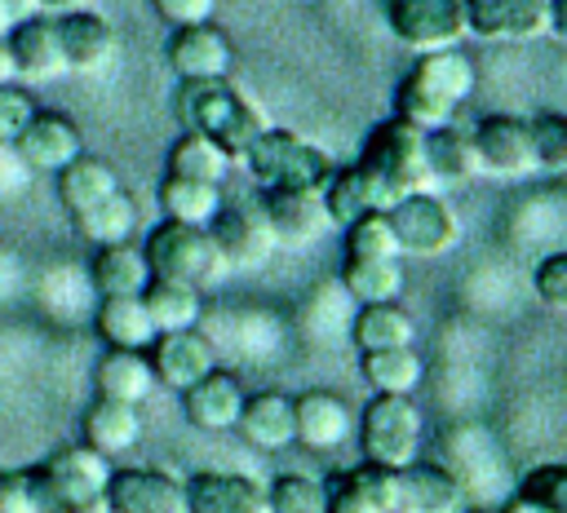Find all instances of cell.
Segmentation results:
<instances>
[{
	"label": "cell",
	"instance_id": "16",
	"mask_svg": "<svg viewBox=\"0 0 567 513\" xmlns=\"http://www.w3.org/2000/svg\"><path fill=\"white\" fill-rule=\"evenodd\" d=\"M4 40H9V57H13V75H22L31 84H44V80H58L66 71L53 13H31V18L13 22L4 31Z\"/></svg>",
	"mask_w": 567,
	"mask_h": 513
},
{
	"label": "cell",
	"instance_id": "5",
	"mask_svg": "<svg viewBox=\"0 0 567 513\" xmlns=\"http://www.w3.org/2000/svg\"><path fill=\"white\" fill-rule=\"evenodd\" d=\"M354 164H363V168H368L394 199L434 186V177H430V159H425V133L412 128V124H403L399 115L381 119V124L368 133L363 155H359Z\"/></svg>",
	"mask_w": 567,
	"mask_h": 513
},
{
	"label": "cell",
	"instance_id": "22",
	"mask_svg": "<svg viewBox=\"0 0 567 513\" xmlns=\"http://www.w3.org/2000/svg\"><path fill=\"white\" fill-rule=\"evenodd\" d=\"M292 429H297L292 442H301L310 451H337L350 438L354 416H350L346 398H337L328 389H306L301 398H292Z\"/></svg>",
	"mask_w": 567,
	"mask_h": 513
},
{
	"label": "cell",
	"instance_id": "25",
	"mask_svg": "<svg viewBox=\"0 0 567 513\" xmlns=\"http://www.w3.org/2000/svg\"><path fill=\"white\" fill-rule=\"evenodd\" d=\"M408 80H416L425 93H434V97H443V102L461 106V102L474 93L478 71H474L470 53H461V44H452V49L421 53V57H416V66L408 71Z\"/></svg>",
	"mask_w": 567,
	"mask_h": 513
},
{
	"label": "cell",
	"instance_id": "38",
	"mask_svg": "<svg viewBox=\"0 0 567 513\" xmlns=\"http://www.w3.org/2000/svg\"><path fill=\"white\" fill-rule=\"evenodd\" d=\"M230 155L213 142V137H204V133H195V128H186L173 146H168V172L173 177H195V181H226V172H230Z\"/></svg>",
	"mask_w": 567,
	"mask_h": 513
},
{
	"label": "cell",
	"instance_id": "47",
	"mask_svg": "<svg viewBox=\"0 0 567 513\" xmlns=\"http://www.w3.org/2000/svg\"><path fill=\"white\" fill-rule=\"evenodd\" d=\"M0 513H40L27 469H4L0 473Z\"/></svg>",
	"mask_w": 567,
	"mask_h": 513
},
{
	"label": "cell",
	"instance_id": "20",
	"mask_svg": "<svg viewBox=\"0 0 567 513\" xmlns=\"http://www.w3.org/2000/svg\"><path fill=\"white\" fill-rule=\"evenodd\" d=\"M319 199H323L328 226H341V230H346L354 217H363V212H385V208L394 203V195H390L363 164L332 168V177L323 181Z\"/></svg>",
	"mask_w": 567,
	"mask_h": 513
},
{
	"label": "cell",
	"instance_id": "24",
	"mask_svg": "<svg viewBox=\"0 0 567 513\" xmlns=\"http://www.w3.org/2000/svg\"><path fill=\"white\" fill-rule=\"evenodd\" d=\"M235 429L244 433V442L261 447V451H284L292 447L297 429H292V398L279 389H261V394H244L239 420Z\"/></svg>",
	"mask_w": 567,
	"mask_h": 513
},
{
	"label": "cell",
	"instance_id": "8",
	"mask_svg": "<svg viewBox=\"0 0 567 513\" xmlns=\"http://www.w3.org/2000/svg\"><path fill=\"white\" fill-rule=\"evenodd\" d=\"M385 22L399 44L412 53H434L461 44L465 31V0H390Z\"/></svg>",
	"mask_w": 567,
	"mask_h": 513
},
{
	"label": "cell",
	"instance_id": "4",
	"mask_svg": "<svg viewBox=\"0 0 567 513\" xmlns=\"http://www.w3.org/2000/svg\"><path fill=\"white\" fill-rule=\"evenodd\" d=\"M244 164H248V172H252V181L261 190H270V186L323 190V181L337 168L315 142H306V137H297L288 128H270V124L252 137V146L244 150Z\"/></svg>",
	"mask_w": 567,
	"mask_h": 513
},
{
	"label": "cell",
	"instance_id": "34",
	"mask_svg": "<svg viewBox=\"0 0 567 513\" xmlns=\"http://www.w3.org/2000/svg\"><path fill=\"white\" fill-rule=\"evenodd\" d=\"M97 336L115 349H146L159 332L142 305V296H102L97 305Z\"/></svg>",
	"mask_w": 567,
	"mask_h": 513
},
{
	"label": "cell",
	"instance_id": "19",
	"mask_svg": "<svg viewBox=\"0 0 567 513\" xmlns=\"http://www.w3.org/2000/svg\"><path fill=\"white\" fill-rule=\"evenodd\" d=\"M58 22V44H62V62L66 71H80V75H93L111 62L115 53V31L102 13L93 9H66V13H53Z\"/></svg>",
	"mask_w": 567,
	"mask_h": 513
},
{
	"label": "cell",
	"instance_id": "27",
	"mask_svg": "<svg viewBox=\"0 0 567 513\" xmlns=\"http://www.w3.org/2000/svg\"><path fill=\"white\" fill-rule=\"evenodd\" d=\"M89 279L97 287V296H137L151 283V265H146V252L133 248L128 239L102 243L93 265H89Z\"/></svg>",
	"mask_w": 567,
	"mask_h": 513
},
{
	"label": "cell",
	"instance_id": "10",
	"mask_svg": "<svg viewBox=\"0 0 567 513\" xmlns=\"http://www.w3.org/2000/svg\"><path fill=\"white\" fill-rule=\"evenodd\" d=\"M102 513H186L182 482L164 469H111L102 491Z\"/></svg>",
	"mask_w": 567,
	"mask_h": 513
},
{
	"label": "cell",
	"instance_id": "53",
	"mask_svg": "<svg viewBox=\"0 0 567 513\" xmlns=\"http://www.w3.org/2000/svg\"><path fill=\"white\" fill-rule=\"evenodd\" d=\"M13 80V57H9V40L0 35V84Z\"/></svg>",
	"mask_w": 567,
	"mask_h": 513
},
{
	"label": "cell",
	"instance_id": "31",
	"mask_svg": "<svg viewBox=\"0 0 567 513\" xmlns=\"http://www.w3.org/2000/svg\"><path fill=\"white\" fill-rule=\"evenodd\" d=\"M97 394L102 398H120V402H142L151 389H155V371H151V358L146 349H106L102 363H97Z\"/></svg>",
	"mask_w": 567,
	"mask_h": 513
},
{
	"label": "cell",
	"instance_id": "46",
	"mask_svg": "<svg viewBox=\"0 0 567 513\" xmlns=\"http://www.w3.org/2000/svg\"><path fill=\"white\" fill-rule=\"evenodd\" d=\"M532 287H536V296H540L549 310H563V305H567V252H549V256L536 265Z\"/></svg>",
	"mask_w": 567,
	"mask_h": 513
},
{
	"label": "cell",
	"instance_id": "7",
	"mask_svg": "<svg viewBox=\"0 0 567 513\" xmlns=\"http://www.w3.org/2000/svg\"><path fill=\"white\" fill-rule=\"evenodd\" d=\"M385 217H390L399 256H443L461 234L456 212L434 190H412V195L394 199L385 208Z\"/></svg>",
	"mask_w": 567,
	"mask_h": 513
},
{
	"label": "cell",
	"instance_id": "50",
	"mask_svg": "<svg viewBox=\"0 0 567 513\" xmlns=\"http://www.w3.org/2000/svg\"><path fill=\"white\" fill-rule=\"evenodd\" d=\"M549 35L554 40L567 35V0H549Z\"/></svg>",
	"mask_w": 567,
	"mask_h": 513
},
{
	"label": "cell",
	"instance_id": "26",
	"mask_svg": "<svg viewBox=\"0 0 567 513\" xmlns=\"http://www.w3.org/2000/svg\"><path fill=\"white\" fill-rule=\"evenodd\" d=\"M142 433V416H137V402H120V398H102L89 407L84 416V447H93L97 456L115 460L124 456Z\"/></svg>",
	"mask_w": 567,
	"mask_h": 513
},
{
	"label": "cell",
	"instance_id": "9",
	"mask_svg": "<svg viewBox=\"0 0 567 513\" xmlns=\"http://www.w3.org/2000/svg\"><path fill=\"white\" fill-rule=\"evenodd\" d=\"M208 234L226 261V270H261L275 256V230L261 212V203H221L208 221Z\"/></svg>",
	"mask_w": 567,
	"mask_h": 513
},
{
	"label": "cell",
	"instance_id": "39",
	"mask_svg": "<svg viewBox=\"0 0 567 513\" xmlns=\"http://www.w3.org/2000/svg\"><path fill=\"white\" fill-rule=\"evenodd\" d=\"M75 221V230L89 239V243H124L133 230H137V203L124 195V186L115 190V195H106V199H97L93 208H84V212H75L71 217Z\"/></svg>",
	"mask_w": 567,
	"mask_h": 513
},
{
	"label": "cell",
	"instance_id": "30",
	"mask_svg": "<svg viewBox=\"0 0 567 513\" xmlns=\"http://www.w3.org/2000/svg\"><path fill=\"white\" fill-rule=\"evenodd\" d=\"M155 332H177V327H195L199 314H204V292L190 287V283H177V279H155L137 292Z\"/></svg>",
	"mask_w": 567,
	"mask_h": 513
},
{
	"label": "cell",
	"instance_id": "13",
	"mask_svg": "<svg viewBox=\"0 0 567 513\" xmlns=\"http://www.w3.org/2000/svg\"><path fill=\"white\" fill-rule=\"evenodd\" d=\"M164 57H168L177 80H221L235 62V49H230L221 27L195 22V27H173Z\"/></svg>",
	"mask_w": 567,
	"mask_h": 513
},
{
	"label": "cell",
	"instance_id": "15",
	"mask_svg": "<svg viewBox=\"0 0 567 513\" xmlns=\"http://www.w3.org/2000/svg\"><path fill=\"white\" fill-rule=\"evenodd\" d=\"M18 155L27 168H40V172H58L66 168L75 155H84V133L71 115L62 111H35L31 124L18 133Z\"/></svg>",
	"mask_w": 567,
	"mask_h": 513
},
{
	"label": "cell",
	"instance_id": "3",
	"mask_svg": "<svg viewBox=\"0 0 567 513\" xmlns=\"http://www.w3.org/2000/svg\"><path fill=\"white\" fill-rule=\"evenodd\" d=\"M146 265L155 279H177V283H190L199 292L217 287L230 270L208 234V226H182V221H159L151 234H146Z\"/></svg>",
	"mask_w": 567,
	"mask_h": 513
},
{
	"label": "cell",
	"instance_id": "2",
	"mask_svg": "<svg viewBox=\"0 0 567 513\" xmlns=\"http://www.w3.org/2000/svg\"><path fill=\"white\" fill-rule=\"evenodd\" d=\"M27 473H31L40 513H102V491H106L111 464L93 447H84V442L62 447Z\"/></svg>",
	"mask_w": 567,
	"mask_h": 513
},
{
	"label": "cell",
	"instance_id": "29",
	"mask_svg": "<svg viewBox=\"0 0 567 513\" xmlns=\"http://www.w3.org/2000/svg\"><path fill=\"white\" fill-rule=\"evenodd\" d=\"M120 190V172L106 164V159H93V155H75L66 168H58V199L62 208L75 217L84 208H93L97 199L115 195Z\"/></svg>",
	"mask_w": 567,
	"mask_h": 513
},
{
	"label": "cell",
	"instance_id": "48",
	"mask_svg": "<svg viewBox=\"0 0 567 513\" xmlns=\"http://www.w3.org/2000/svg\"><path fill=\"white\" fill-rule=\"evenodd\" d=\"M151 9L168 27H195V22H213L217 0H151Z\"/></svg>",
	"mask_w": 567,
	"mask_h": 513
},
{
	"label": "cell",
	"instance_id": "44",
	"mask_svg": "<svg viewBox=\"0 0 567 513\" xmlns=\"http://www.w3.org/2000/svg\"><path fill=\"white\" fill-rule=\"evenodd\" d=\"M518 495L545 504L549 513H567V464H536L523 478V491Z\"/></svg>",
	"mask_w": 567,
	"mask_h": 513
},
{
	"label": "cell",
	"instance_id": "21",
	"mask_svg": "<svg viewBox=\"0 0 567 513\" xmlns=\"http://www.w3.org/2000/svg\"><path fill=\"white\" fill-rule=\"evenodd\" d=\"M151 371L159 385L168 389H186L195 385L204 371H213V345L195 332V327H177V332H159L151 345Z\"/></svg>",
	"mask_w": 567,
	"mask_h": 513
},
{
	"label": "cell",
	"instance_id": "1",
	"mask_svg": "<svg viewBox=\"0 0 567 513\" xmlns=\"http://www.w3.org/2000/svg\"><path fill=\"white\" fill-rule=\"evenodd\" d=\"M173 106H177V119L186 128L213 137L230 159H244L252 137L266 128L261 111L239 88H230L226 75L221 80H182Z\"/></svg>",
	"mask_w": 567,
	"mask_h": 513
},
{
	"label": "cell",
	"instance_id": "12",
	"mask_svg": "<svg viewBox=\"0 0 567 513\" xmlns=\"http://www.w3.org/2000/svg\"><path fill=\"white\" fill-rule=\"evenodd\" d=\"M328 513H408L403 469L359 464L328 486Z\"/></svg>",
	"mask_w": 567,
	"mask_h": 513
},
{
	"label": "cell",
	"instance_id": "33",
	"mask_svg": "<svg viewBox=\"0 0 567 513\" xmlns=\"http://www.w3.org/2000/svg\"><path fill=\"white\" fill-rule=\"evenodd\" d=\"M341 287L359 305L399 301V292H403V265H399V256H346Z\"/></svg>",
	"mask_w": 567,
	"mask_h": 513
},
{
	"label": "cell",
	"instance_id": "17",
	"mask_svg": "<svg viewBox=\"0 0 567 513\" xmlns=\"http://www.w3.org/2000/svg\"><path fill=\"white\" fill-rule=\"evenodd\" d=\"M261 212L275 230V243H288V248H301V243H315L323 230H328V212H323V199L319 190H292V186H270L261 195Z\"/></svg>",
	"mask_w": 567,
	"mask_h": 513
},
{
	"label": "cell",
	"instance_id": "14",
	"mask_svg": "<svg viewBox=\"0 0 567 513\" xmlns=\"http://www.w3.org/2000/svg\"><path fill=\"white\" fill-rule=\"evenodd\" d=\"M465 31L478 40H536L549 31V0H465Z\"/></svg>",
	"mask_w": 567,
	"mask_h": 513
},
{
	"label": "cell",
	"instance_id": "52",
	"mask_svg": "<svg viewBox=\"0 0 567 513\" xmlns=\"http://www.w3.org/2000/svg\"><path fill=\"white\" fill-rule=\"evenodd\" d=\"M505 513H549V509L536 504V500H527V495H514V500L505 504Z\"/></svg>",
	"mask_w": 567,
	"mask_h": 513
},
{
	"label": "cell",
	"instance_id": "40",
	"mask_svg": "<svg viewBox=\"0 0 567 513\" xmlns=\"http://www.w3.org/2000/svg\"><path fill=\"white\" fill-rule=\"evenodd\" d=\"M266 513H328V486L310 473H279L266 486Z\"/></svg>",
	"mask_w": 567,
	"mask_h": 513
},
{
	"label": "cell",
	"instance_id": "41",
	"mask_svg": "<svg viewBox=\"0 0 567 513\" xmlns=\"http://www.w3.org/2000/svg\"><path fill=\"white\" fill-rule=\"evenodd\" d=\"M456 111H461V106H452V102L425 93V88H421L416 80H408V75H403V84H399V93H394V115H399L403 124L421 128V133H434V128L452 124Z\"/></svg>",
	"mask_w": 567,
	"mask_h": 513
},
{
	"label": "cell",
	"instance_id": "49",
	"mask_svg": "<svg viewBox=\"0 0 567 513\" xmlns=\"http://www.w3.org/2000/svg\"><path fill=\"white\" fill-rule=\"evenodd\" d=\"M31 13H40V9H35V0H0V35H4L13 22L31 18Z\"/></svg>",
	"mask_w": 567,
	"mask_h": 513
},
{
	"label": "cell",
	"instance_id": "23",
	"mask_svg": "<svg viewBox=\"0 0 567 513\" xmlns=\"http://www.w3.org/2000/svg\"><path fill=\"white\" fill-rule=\"evenodd\" d=\"M239 407H244V385L230 376V371H204L195 385L182 389V411L195 429L204 433H221V429H235L239 420Z\"/></svg>",
	"mask_w": 567,
	"mask_h": 513
},
{
	"label": "cell",
	"instance_id": "6",
	"mask_svg": "<svg viewBox=\"0 0 567 513\" xmlns=\"http://www.w3.org/2000/svg\"><path fill=\"white\" fill-rule=\"evenodd\" d=\"M359 447L368 464L408 469L421 451V411L408 394H377L359 420Z\"/></svg>",
	"mask_w": 567,
	"mask_h": 513
},
{
	"label": "cell",
	"instance_id": "11",
	"mask_svg": "<svg viewBox=\"0 0 567 513\" xmlns=\"http://www.w3.org/2000/svg\"><path fill=\"white\" fill-rule=\"evenodd\" d=\"M474 150H478V164L483 172L492 177H532L536 172V155H532V133H527V119L518 115H483L474 124Z\"/></svg>",
	"mask_w": 567,
	"mask_h": 513
},
{
	"label": "cell",
	"instance_id": "43",
	"mask_svg": "<svg viewBox=\"0 0 567 513\" xmlns=\"http://www.w3.org/2000/svg\"><path fill=\"white\" fill-rule=\"evenodd\" d=\"M346 256H399L385 212H363L346 226Z\"/></svg>",
	"mask_w": 567,
	"mask_h": 513
},
{
	"label": "cell",
	"instance_id": "28",
	"mask_svg": "<svg viewBox=\"0 0 567 513\" xmlns=\"http://www.w3.org/2000/svg\"><path fill=\"white\" fill-rule=\"evenodd\" d=\"M425 159H430V177L443 181V186H465L483 172L474 137L461 133L456 124H443V128L425 133Z\"/></svg>",
	"mask_w": 567,
	"mask_h": 513
},
{
	"label": "cell",
	"instance_id": "32",
	"mask_svg": "<svg viewBox=\"0 0 567 513\" xmlns=\"http://www.w3.org/2000/svg\"><path fill=\"white\" fill-rule=\"evenodd\" d=\"M221 208V186L217 181H195V177H173L164 172L159 181V212L164 221L182 226H208Z\"/></svg>",
	"mask_w": 567,
	"mask_h": 513
},
{
	"label": "cell",
	"instance_id": "51",
	"mask_svg": "<svg viewBox=\"0 0 567 513\" xmlns=\"http://www.w3.org/2000/svg\"><path fill=\"white\" fill-rule=\"evenodd\" d=\"M89 0H35L40 13H66V9H84Z\"/></svg>",
	"mask_w": 567,
	"mask_h": 513
},
{
	"label": "cell",
	"instance_id": "37",
	"mask_svg": "<svg viewBox=\"0 0 567 513\" xmlns=\"http://www.w3.org/2000/svg\"><path fill=\"white\" fill-rule=\"evenodd\" d=\"M359 371L372 385V394H412L425 367L412 345H394V349H363Z\"/></svg>",
	"mask_w": 567,
	"mask_h": 513
},
{
	"label": "cell",
	"instance_id": "36",
	"mask_svg": "<svg viewBox=\"0 0 567 513\" xmlns=\"http://www.w3.org/2000/svg\"><path fill=\"white\" fill-rule=\"evenodd\" d=\"M350 336L359 349H394V345H412L416 323L399 301H377V305H359Z\"/></svg>",
	"mask_w": 567,
	"mask_h": 513
},
{
	"label": "cell",
	"instance_id": "18",
	"mask_svg": "<svg viewBox=\"0 0 567 513\" xmlns=\"http://www.w3.org/2000/svg\"><path fill=\"white\" fill-rule=\"evenodd\" d=\"M186 513H266V486L248 473H190L182 482Z\"/></svg>",
	"mask_w": 567,
	"mask_h": 513
},
{
	"label": "cell",
	"instance_id": "45",
	"mask_svg": "<svg viewBox=\"0 0 567 513\" xmlns=\"http://www.w3.org/2000/svg\"><path fill=\"white\" fill-rule=\"evenodd\" d=\"M40 106H35V97L22 88V84H13V80H4L0 84V146H13L18 142V133L31 124V115H35Z\"/></svg>",
	"mask_w": 567,
	"mask_h": 513
},
{
	"label": "cell",
	"instance_id": "42",
	"mask_svg": "<svg viewBox=\"0 0 567 513\" xmlns=\"http://www.w3.org/2000/svg\"><path fill=\"white\" fill-rule=\"evenodd\" d=\"M527 133H532L536 172H563L567 168V119L545 111V115L527 119Z\"/></svg>",
	"mask_w": 567,
	"mask_h": 513
},
{
	"label": "cell",
	"instance_id": "35",
	"mask_svg": "<svg viewBox=\"0 0 567 513\" xmlns=\"http://www.w3.org/2000/svg\"><path fill=\"white\" fill-rule=\"evenodd\" d=\"M403 491H408V513H461L465 491L461 482L439 469V464H408L403 469Z\"/></svg>",
	"mask_w": 567,
	"mask_h": 513
}]
</instances>
